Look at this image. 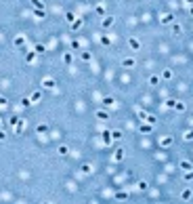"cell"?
Instances as JSON below:
<instances>
[{
    "mask_svg": "<svg viewBox=\"0 0 193 204\" xmlns=\"http://www.w3.org/2000/svg\"><path fill=\"white\" fill-rule=\"evenodd\" d=\"M7 103H9V101H7V97H4V95H0V107H4Z\"/></svg>",
    "mask_w": 193,
    "mask_h": 204,
    "instance_id": "cell-41",
    "label": "cell"
},
{
    "mask_svg": "<svg viewBox=\"0 0 193 204\" xmlns=\"http://www.w3.org/2000/svg\"><path fill=\"white\" fill-rule=\"evenodd\" d=\"M80 170H82L84 175H90V173H92V166H90V164H82V166H80Z\"/></svg>",
    "mask_w": 193,
    "mask_h": 204,
    "instance_id": "cell-21",
    "label": "cell"
},
{
    "mask_svg": "<svg viewBox=\"0 0 193 204\" xmlns=\"http://www.w3.org/2000/svg\"><path fill=\"white\" fill-rule=\"evenodd\" d=\"M174 109H176V111H185V103H183V101H176V103H174Z\"/></svg>",
    "mask_w": 193,
    "mask_h": 204,
    "instance_id": "cell-27",
    "label": "cell"
},
{
    "mask_svg": "<svg viewBox=\"0 0 193 204\" xmlns=\"http://www.w3.org/2000/svg\"><path fill=\"white\" fill-rule=\"evenodd\" d=\"M23 126H25V120L19 118V122L15 124V135H21V133H23Z\"/></svg>",
    "mask_w": 193,
    "mask_h": 204,
    "instance_id": "cell-4",
    "label": "cell"
},
{
    "mask_svg": "<svg viewBox=\"0 0 193 204\" xmlns=\"http://www.w3.org/2000/svg\"><path fill=\"white\" fill-rule=\"evenodd\" d=\"M157 82H160V76H155V74H153V76H149V84H153V86H155Z\"/></svg>",
    "mask_w": 193,
    "mask_h": 204,
    "instance_id": "cell-32",
    "label": "cell"
},
{
    "mask_svg": "<svg viewBox=\"0 0 193 204\" xmlns=\"http://www.w3.org/2000/svg\"><path fill=\"white\" fill-rule=\"evenodd\" d=\"M185 179H187V181H191V179H193V168H191L189 173H185Z\"/></svg>",
    "mask_w": 193,
    "mask_h": 204,
    "instance_id": "cell-42",
    "label": "cell"
},
{
    "mask_svg": "<svg viewBox=\"0 0 193 204\" xmlns=\"http://www.w3.org/2000/svg\"><path fill=\"white\" fill-rule=\"evenodd\" d=\"M42 86H44V88H55L57 82H55V78H44V80H42Z\"/></svg>",
    "mask_w": 193,
    "mask_h": 204,
    "instance_id": "cell-2",
    "label": "cell"
},
{
    "mask_svg": "<svg viewBox=\"0 0 193 204\" xmlns=\"http://www.w3.org/2000/svg\"><path fill=\"white\" fill-rule=\"evenodd\" d=\"M30 99H32V103H38L42 99V93H40V90H34V93L30 95Z\"/></svg>",
    "mask_w": 193,
    "mask_h": 204,
    "instance_id": "cell-12",
    "label": "cell"
},
{
    "mask_svg": "<svg viewBox=\"0 0 193 204\" xmlns=\"http://www.w3.org/2000/svg\"><path fill=\"white\" fill-rule=\"evenodd\" d=\"M36 133H38V135H44V133H48V124H44V122H40V124L36 126Z\"/></svg>",
    "mask_w": 193,
    "mask_h": 204,
    "instance_id": "cell-8",
    "label": "cell"
},
{
    "mask_svg": "<svg viewBox=\"0 0 193 204\" xmlns=\"http://www.w3.org/2000/svg\"><path fill=\"white\" fill-rule=\"evenodd\" d=\"M96 15H105V4H96Z\"/></svg>",
    "mask_w": 193,
    "mask_h": 204,
    "instance_id": "cell-33",
    "label": "cell"
},
{
    "mask_svg": "<svg viewBox=\"0 0 193 204\" xmlns=\"http://www.w3.org/2000/svg\"><path fill=\"white\" fill-rule=\"evenodd\" d=\"M160 145H162V147L172 145V137H162V139H160Z\"/></svg>",
    "mask_w": 193,
    "mask_h": 204,
    "instance_id": "cell-14",
    "label": "cell"
},
{
    "mask_svg": "<svg viewBox=\"0 0 193 204\" xmlns=\"http://www.w3.org/2000/svg\"><path fill=\"white\" fill-rule=\"evenodd\" d=\"M172 32H174V34H178V32H181V26H178V23H174V26H172Z\"/></svg>",
    "mask_w": 193,
    "mask_h": 204,
    "instance_id": "cell-43",
    "label": "cell"
},
{
    "mask_svg": "<svg viewBox=\"0 0 193 204\" xmlns=\"http://www.w3.org/2000/svg\"><path fill=\"white\" fill-rule=\"evenodd\" d=\"M160 21L168 26V23H172V21H174V15H172V13H166V15H162V19H160Z\"/></svg>",
    "mask_w": 193,
    "mask_h": 204,
    "instance_id": "cell-3",
    "label": "cell"
},
{
    "mask_svg": "<svg viewBox=\"0 0 193 204\" xmlns=\"http://www.w3.org/2000/svg\"><path fill=\"white\" fill-rule=\"evenodd\" d=\"M113 21H115L113 17H103V28H105V30L111 28V26H113Z\"/></svg>",
    "mask_w": 193,
    "mask_h": 204,
    "instance_id": "cell-13",
    "label": "cell"
},
{
    "mask_svg": "<svg viewBox=\"0 0 193 204\" xmlns=\"http://www.w3.org/2000/svg\"><path fill=\"white\" fill-rule=\"evenodd\" d=\"M63 61H65L67 65H69L71 61H74V57H71V53H65V55H63Z\"/></svg>",
    "mask_w": 193,
    "mask_h": 204,
    "instance_id": "cell-31",
    "label": "cell"
},
{
    "mask_svg": "<svg viewBox=\"0 0 193 204\" xmlns=\"http://www.w3.org/2000/svg\"><path fill=\"white\" fill-rule=\"evenodd\" d=\"M57 154H59V156H67V154H69V147H67V145H59Z\"/></svg>",
    "mask_w": 193,
    "mask_h": 204,
    "instance_id": "cell-18",
    "label": "cell"
},
{
    "mask_svg": "<svg viewBox=\"0 0 193 204\" xmlns=\"http://www.w3.org/2000/svg\"><path fill=\"white\" fill-rule=\"evenodd\" d=\"M101 44H103V47H109V44H111V38H109V36H101Z\"/></svg>",
    "mask_w": 193,
    "mask_h": 204,
    "instance_id": "cell-25",
    "label": "cell"
},
{
    "mask_svg": "<svg viewBox=\"0 0 193 204\" xmlns=\"http://www.w3.org/2000/svg\"><path fill=\"white\" fill-rule=\"evenodd\" d=\"M187 2H189V4H193V0H187Z\"/></svg>",
    "mask_w": 193,
    "mask_h": 204,
    "instance_id": "cell-46",
    "label": "cell"
},
{
    "mask_svg": "<svg viewBox=\"0 0 193 204\" xmlns=\"http://www.w3.org/2000/svg\"><path fill=\"white\" fill-rule=\"evenodd\" d=\"M113 160H115V162L124 160V149H122V147H120V149H115V154H113Z\"/></svg>",
    "mask_w": 193,
    "mask_h": 204,
    "instance_id": "cell-10",
    "label": "cell"
},
{
    "mask_svg": "<svg viewBox=\"0 0 193 204\" xmlns=\"http://www.w3.org/2000/svg\"><path fill=\"white\" fill-rule=\"evenodd\" d=\"M162 78H164V80H170V78H172V70H164Z\"/></svg>",
    "mask_w": 193,
    "mask_h": 204,
    "instance_id": "cell-28",
    "label": "cell"
},
{
    "mask_svg": "<svg viewBox=\"0 0 193 204\" xmlns=\"http://www.w3.org/2000/svg\"><path fill=\"white\" fill-rule=\"evenodd\" d=\"M30 2H32L34 9H44V2H42V0H30Z\"/></svg>",
    "mask_w": 193,
    "mask_h": 204,
    "instance_id": "cell-22",
    "label": "cell"
},
{
    "mask_svg": "<svg viewBox=\"0 0 193 204\" xmlns=\"http://www.w3.org/2000/svg\"><path fill=\"white\" fill-rule=\"evenodd\" d=\"M145 122H149V124H155L157 120H155V116H147V118H145Z\"/></svg>",
    "mask_w": 193,
    "mask_h": 204,
    "instance_id": "cell-39",
    "label": "cell"
},
{
    "mask_svg": "<svg viewBox=\"0 0 193 204\" xmlns=\"http://www.w3.org/2000/svg\"><path fill=\"white\" fill-rule=\"evenodd\" d=\"M128 44H130V49H132V51H139V49H141V42H139L136 38H130Z\"/></svg>",
    "mask_w": 193,
    "mask_h": 204,
    "instance_id": "cell-9",
    "label": "cell"
},
{
    "mask_svg": "<svg viewBox=\"0 0 193 204\" xmlns=\"http://www.w3.org/2000/svg\"><path fill=\"white\" fill-rule=\"evenodd\" d=\"M80 57H82L84 61H90V59H92V55H90L88 51H82V53H80Z\"/></svg>",
    "mask_w": 193,
    "mask_h": 204,
    "instance_id": "cell-26",
    "label": "cell"
},
{
    "mask_svg": "<svg viewBox=\"0 0 193 204\" xmlns=\"http://www.w3.org/2000/svg\"><path fill=\"white\" fill-rule=\"evenodd\" d=\"M191 196H193V192H191V189H183V194H181V200H191Z\"/></svg>",
    "mask_w": 193,
    "mask_h": 204,
    "instance_id": "cell-19",
    "label": "cell"
},
{
    "mask_svg": "<svg viewBox=\"0 0 193 204\" xmlns=\"http://www.w3.org/2000/svg\"><path fill=\"white\" fill-rule=\"evenodd\" d=\"M30 105H32V99L30 97H23L21 99V107H30Z\"/></svg>",
    "mask_w": 193,
    "mask_h": 204,
    "instance_id": "cell-24",
    "label": "cell"
},
{
    "mask_svg": "<svg viewBox=\"0 0 193 204\" xmlns=\"http://www.w3.org/2000/svg\"><path fill=\"white\" fill-rule=\"evenodd\" d=\"M134 63H136L134 57H124V59H122V65H124V67H134Z\"/></svg>",
    "mask_w": 193,
    "mask_h": 204,
    "instance_id": "cell-6",
    "label": "cell"
},
{
    "mask_svg": "<svg viewBox=\"0 0 193 204\" xmlns=\"http://www.w3.org/2000/svg\"><path fill=\"white\" fill-rule=\"evenodd\" d=\"M15 47H25V36H17L15 38Z\"/></svg>",
    "mask_w": 193,
    "mask_h": 204,
    "instance_id": "cell-16",
    "label": "cell"
},
{
    "mask_svg": "<svg viewBox=\"0 0 193 204\" xmlns=\"http://www.w3.org/2000/svg\"><path fill=\"white\" fill-rule=\"evenodd\" d=\"M34 51H36L38 55H42V53L46 51V47H44V44H42V42H38V44H36V47H34Z\"/></svg>",
    "mask_w": 193,
    "mask_h": 204,
    "instance_id": "cell-20",
    "label": "cell"
},
{
    "mask_svg": "<svg viewBox=\"0 0 193 204\" xmlns=\"http://www.w3.org/2000/svg\"><path fill=\"white\" fill-rule=\"evenodd\" d=\"M113 103H115V101H113V97H105V99H103V105H105V107H111Z\"/></svg>",
    "mask_w": 193,
    "mask_h": 204,
    "instance_id": "cell-23",
    "label": "cell"
},
{
    "mask_svg": "<svg viewBox=\"0 0 193 204\" xmlns=\"http://www.w3.org/2000/svg\"><path fill=\"white\" fill-rule=\"evenodd\" d=\"M82 26H84V21H82V19H78V17L71 21V30H80Z\"/></svg>",
    "mask_w": 193,
    "mask_h": 204,
    "instance_id": "cell-11",
    "label": "cell"
},
{
    "mask_svg": "<svg viewBox=\"0 0 193 204\" xmlns=\"http://www.w3.org/2000/svg\"><path fill=\"white\" fill-rule=\"evenodd\" d=\"M17 122H19V118H17V116H11V118H9V124H11L13 128H15V124H17Z\"/></svg>",
    "mask_w": 193,
    "mask_h": 204,
    "instance_id": "cell-35",
    "label": "cell"
},
{
    "mask_svg": "<svg viewBox=\"0 0 193 204\" xmlns=\"http://www.w3.org/2000/svg\"><path fill=\"white\" fill-rule=\"evenodd\" d=\"M4 139H7V133H4V130H0V141H4Z\"/></svg>",
    "mask_w": 193,
    "mask_h": 204,
    "instance_id": "cell-44",
    "label": "cell"
},
{
    "mask_svg": "<svg viewBox=\"0 0 193 204\" xmlns=\"http://www.w3.org/2000/svg\"><path fill=\"white\" fill-rule=\"evenodd\" d=\"M174 103H176L174 99H168V101H166V107H170V109H174Z\"/></svg>",
    "mask_w": 193,
    "mask_h": 204,
    "instance_id": "cell-38",
    "label": "cell"
},
{
    "mask_svg": "<svg viewBox=\"0 0 193 204\" xmlns=\"http://www.w3.org/2000/svg\"><path fill=\"white\" fill-rule=\"evenodd\" d=\"M189 15H191V17H193V7H191V9H189Z\"/></svg>",
    "mask_w": 193,
    "mask_h": 204,
    "instance_id": "cell-45",
    "label": "cell"
},
{
    "mask_svg": "<svg viewBox=\"0 0 193 204\" xmlns=\"http://www.w3.org/2000/svg\"><path fill=\"white\" fill-rule=\"evenodd\" d=\"M185 139H187V141H193V128H189V130L185 133Z\"/></svg>",
    "mask_w": 193,
    "mask_h": 204,
    "instance_id": "cell-34",
    "label": "cell"
},
{
    "mask_svg": "<svg viewBox=\"0 0 193 204\" xmlns=\"http://www.w3.org/2000/svg\"><path fill=\"white\" fill-rule=\"evenodd\" d=\"M34 17L42 19V17H46V11H44V9H34Z\"/></svg>",
    "mask_w": 193,
    "mask_h": 204,
    "instance_id": "cell-17",
    "label": "cell"
},
{
    "mask_svg": "<svg viewBox=\"0 0 193 204\" xmlns=\"http://www.w3.org/2000/svg\"><path fill=\"white\" fill-rule=\"evenodd\" d=\"M139 118L145 120V118H147V111H145V109H139Z\"/></svg>",
    "mask_w": 193,
    "mask_h": 204,
    "instance_id": "cell-40",
    "label": "cell"
},
{
    "mask_svg": "<svg viewBox=\"0 0 193 204\" xmlns=\"http://www.w3.org/2000/svg\"><path fill=\"white\" fill-rule=\"evenodd\" d=\"M74 19H76V15H74V13H65V21H69V23H71Z\"/></svg>",
    "mask_w": 193,
    "mask_h": 204,
    "instance_id": "cell-36",
    "label": "cell"
},
{
    "mask_svg": "<svg viewBox=\"0 0 193 204\" xmlns=\"http://www.w3.org/2000/svg\"><path fill=\"white\" fill-rule=\"evenodd\" d=\"M141 192H145V189H147V183H145V181H139V185H136Z\"/></svg>",
    "mask_w": 193,
    "mask_h": 204,
    "instance_id": "cell-37",
    "label": "cell"
},
{
    "mask_svg": "<svg viewBox=\"0 0 193 204\" xmlns=\"http://www.w3.org/2000/svg\"><path fill=\"white\" fill-rule=\"evenodd\" d=\"M113 198H115V200H126L128 196H126V192H118V194H115Z\"/></svg>",
    "mask_w": 193,
    "mask_h": 204,
    "instance_id": "cell-29",
    "label": "cell"
},
{
    "mask_svg": "<svg viewBox=\"0 0 193 204\" xmlns=\"http://www.w3.org/2000/svg\"><path fill=\"white\" fill-rule=\"evenodd\" d=\"M111 137H113V141L115 139H122V130H111Z\"/></svg>",
    "mask_w": 193,
    "mask_h": 204,
    "instance_id": "cell-30",
    "label": "cell"
},
{
    "mask_svg": "<svg viewBox=\"0 0 193 204\" xmlns=\"http://www.w3.org/2000/svg\"><path fill=\"white\" fill-rule=\"evenodd\" d=\"M96 118H99V120H109V111H105V109H96Z\"/></svg>",
    "mask_w": 193,
    "mask_h": 204,
    "instance_id": "cell-7",
    "label": "cell"
},
{
    "mask_svg": "<svg viewBox=\"0 0 193 204\" xmlns=\"http://www.w3.org/2000/svg\"><path fill=\"white\" fill-rule=\"evenodd\" d=\"M36 57H38V53H36V51H28V53H25V61H28V63H34V61H36Z\"/></svg>",
    "mask_w": 193,
    "mask_h": 204,
    "instance_id": "cell-5",
    "label": "cell"
},
{
    "mask_svg": "<svg viewBox=\"0 0 193 204\" xmlns=\"http://www.w3.org/2000/svg\"><path fill=\"white\" fill-rule=\"evenodd\" d=\"M178 166H181V168H183V170H191V168H193V166H191V162H189V160H181V162H178Z\"/></svg>",
    "mask_w": 193,
    "mask_h": 204,
    "instance_id": "cell-15",
    "label": "cell"
},
{
    "mask_svg": "<svg viewBox=\"0 0 193 204\" xmlns=\"http://www.w3.org/2000/svg\"><path fill=\"white\" fill-rule=\"evenodd\" d=\"M151 130H153V124H149V122H145V120L141 122V126H139V133H141V135H149Z\"/></svg>",
    "mask_w": 193,
    "mask_h": 204,
    "instance_id": "cell-1",
    "label": "cell"
}]
</instances>
